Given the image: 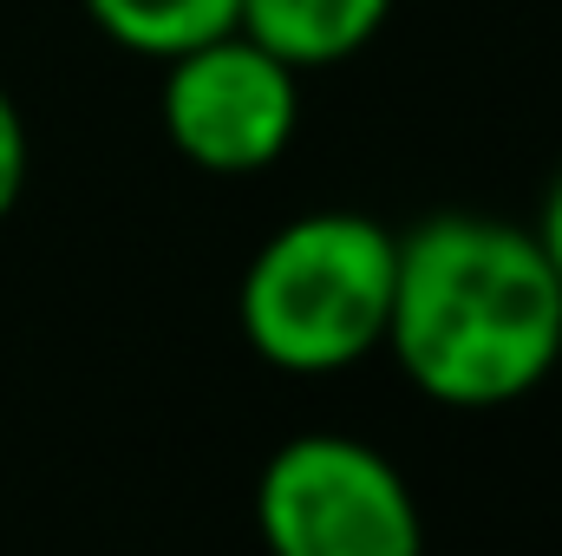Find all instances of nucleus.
<instances>
[{"label":"nucleus","mask_w":562,"mask_h":556,"mask_svg":"<svg viewBox=\"0 0 562 556\" xmlns=\"http://www.w3.org/2000/svg\"><path fill=\"white\" fill-rule=\"evenodd\" d=\"M26 177H33V132H26V112H20V99L0 86V223L20 210V197H26Z\"/></svg>","instance_id":"obj_7"},{"label":"nucleus","mask_w":562,"mask_h":556,"mask_svg":"<svg viewBox=\"0 0 562 556\" xmlns=\"http://www.w3.org/2000/svg\"><path fill=\"white\" fill-rule=\"evenodd\" d=\"M86 20L119 46V53H138V59H170L183 46H203L216 33L236 26L243 0H79Z\"/></svg>","instance_id":"obj_6"},{"label":"nucleus","mask_w":562,"mask_h":556,"mask_svg":"<svg viewBox=\"0 0 562 556\" xmlns=\"http://www.w3.org/2000/svg\"><path fill=\"white\" fill-rule=\"evenodd\" d=\"M431 407L530 400L562 360V276L530 223L445 210L400 236L386 347Z\"/></svg>","instance_id":"obj_1"},{"label":"nucleus","mask_w":562,"mask_h":556,"mask_svg":"<svg viewBox=\"0 0 562 556\" xmlns=\"http://www.w3.org/2000/svg\"><path fill=\"white\" fill-rule=\"evenodd\" d=\"M537 243H543V256H550V269L562 276V170L550 177V190H543V210H537Z\"/></svg>","instance_id":"obj_8"},{"label":"nucleus","mask_w":562,"mask_h":556,"mask_svg":"<svg viewBox=\"0 0 562 556\" xmlns=\"http://www.w3.org/2000/svg\"><path fill=\"white\" fill-rule=\"evenodd\" d=\"M393 7L400 0H243L236 26L294 73H327L360 59L393 26Z\"/></svg>","instance_id":"obj_5"},{"label":"nucleus","mask_w":562,"mask_h":556,"mask_svg":"<svg viewBox=\"0 0 562 556\" xmlns=\"http://www.w3.org/2000/svg\"><path fill=\"white\" fill-rule=\"evenodd\" d=\"M269 556H425V511L406 471L353 432H301L256 478Z\"/></svg>","instance_id":"obj_3"},{"label":"nucleus","mask_w":562,"mask_h":556,"mask_svg":"<svg viewBox=\"0 0 562 556\" xmlns=\"http://www.w3.org/2000/svg\"><path fill=\"white\" fill-rule=\"evenodd\" d=\"M157 125L183 164L210 177H256L281 164L301 132V73L229 26L164 59Z\"/></svg>","instance_id":"obj_4"},{"label":"nucleus","mask_w":562,"mask_h":556,"mask_svg":"<svg viewBox=\"0 0 562 556\" xmlns=\"http://www.w3.org/2000/svg\"><path fill=\"white\" fill-rule=\"evenodd\" d=\"M400 236L367 210H301L262 236L236 281V327L288 380L353 374L386 347Z\"/></svg>","instance_id":"obj_2"}]
</instances>
